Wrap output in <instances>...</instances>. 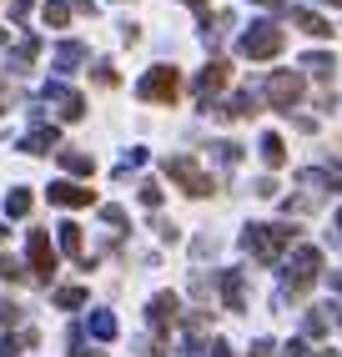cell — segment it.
I'll use <instances>...</instances> for the list:
<instances>
[{"label":"cell","instance_id":"obj_24","mask_svg":"<svg viewBox=\"0 0 342 357\" xmlns=\"http://www.w3.org/2000/svg\"><path fill=\"white\" fill-rule=\"evenodd\" d=\"M61 252H70V257H81V227H61Z\"/></svg>","mask_w":342,"mask_h":357},{"label":"cell","instance_id":"obj_12","mask_svg":"<svg viewBox=\"0 0 342 357\" xmlns=\"http://www.w3.org/2000/svg\"><path fill=\"white\" fill-rule=\"evenodd\" d=\"M20 146H26L31 156H45V151H56V146H61V136H56V126H36L26 141H20Z\"/></svg>","mask_w":342,"mask_h":357},{"label":"cell","instance_id":"obj_11","mask_svg":"<svg viewBox=\"0 0 342 357\" xmlns=\"http://www.w3.org/2000/svg\"><path fill=\"white\" fill-rule=\"evenodd\" d=\"M177 312H181L177 292H156V297H151V322H156V332H161L166 322H177Z\"/></svg>","mask_w":342,"mask_h":357},{"label":"cell","instance_id":"obj_32","mask_svg":"<svg viewBox=\"0 0 342 357\" xmlns=\"http://www.w3.org/2000/svg\"><path fill=\"white\" fill-rule=\"evenodd\" d=\"M332 287H337V292H342V272H332Z\"/></svg>","mask_w":342,"mask_h":357},{"label":"cell","instance_id":"obj_38","mask_svg":"<svg viewBox=\"0 0 342 357\" xmlns=\"http://www.w3.org/2000/svg\"><path fill=\"white\" fill-rule=\"evenodd\" d=\"M0 236H6V227H0Z\"/></svg>","mask_w":342,"mask_h":357},{"label":"cell","instance_id":"obj_19","mask_svg":"<svg viewBox=\"0 0 342 357\" xmlns=\"http://www.w3.org/2000/svg\"><path fill=\"white\" fill-rule=\"evenodd\" d=\"M262 161H267V166H282V161H287L282 136H262Z\"/></svg>","mask_w":342,"mask_h":357},{"label":"cell","instance_id":"obj_2","mask_svg":"<svg viewBox=\"0 0 342 357\" xmlns=\"http://www.w3.org/2000/svg\"><path fill=\"white\" fill-rule=\"evenodd\" d=\"M141 101H161V106H171L177 101V91H181V76H177V66H151L141 76Z\"/></svg>","mask_w":342,"mask_h":357},{"label":"cell","instance_id":"obj_14","mask_svg":"<svg viewBox=\"0 0 342 357\" xmlns=\"http://www.w3.org/2000/svg\"><path fill=\"white\" fill-rule=\"evenodd\" d=\"M222 297H227V307H247V292H241V272L237 267L222 272Z\"/></svg>","mask_w":342,"mask_h":357},{"label":"cell","instance_id":"obj_7","mask_svg":"<svg viewBox=\"0 0 342 357\" xmlns=\"http://www.w3.org/2000/svg\"><path fill=\"white\" fill-rule=\"evenodd\" d=\"M45 101H51V106L66 116V121H81V116H86V101H81L70 86H61V81H51V86H45Z\"/></svg>","mask_w":342,"mask_h":357},{"label":"cell","instance_id":"obj_3","mask_svg":"<svg viewBox=\"0 0 342 357\" xmlns=\"http://www.w3.org/2000/svg\"><path fill=\"white\" fill-rule=\"evenodd\" d=\"M282 26H272V20H262V26H252L247 36H241V56L247 61H272L277 51H282Z\"/></svg>","mask_w":342,"mask_h":357},{"label":"cell","instance_id":"obj_36","mask_svg":"<svg viewBox=\"0 0 342 357\" xmlns=\"http://www.w3.org/2000/svg\"><path fill=\"white\" fill-rule=\"evenodd\" d=\"M0 45H6V31H0Z\"/></svg>","mask_w":342,"mask_h":357},{"label":"cell","instance_id":"obj_17","mask_svg":"<svg viewBox=\"0 0 342 357\" xmlns=\"http://www.w3.org/2000/svg\"><path fill=\"white\" fill-rule=\"evenodd\" d=\"M216 116H257V96H252V91H237L232 106H222Z\"/></svg>","mask_w":342,"mask_h":357},{"label":"cell","instance_id":"obj_23","mask_svg":"<svg viewBox=\"0 0 342 357\" xmlns=\"http://www.w3.org/2000/svg\"><path fill=\"white\" fill-rule=\"evenodd\" d=\"M36 51H40V40H36V36H31V40H20V45H15V70H31Z\"/></svg>","mask_w":342,"mask_h":357},{"label":"cell","instance_id":"obj_37","mask_svg":"<svg viewBox=\"0 0 342 357\" xmlns=\"http://www.w3.org/2000/svg\"><path fill=\"white\" fill-rule=\"evenodd\" d=\"M337 227H342V211H337Z\"/></svg>","mask_w":342,"mask_h":357},{"label":"cell","instance_id":"obj_29","mask_svg":"<svg viewBox=\"0 0 342 357\" xmlns=\"http://www.w3.org/2000/svg\"><path fill=\"white\" fill-rule=\"evenodd\" d=\"M15 317H20V307H15V302H0V327L15 322Z\"/></svg>","mask_w":342,"mask_h":357},{"label":"cell","instance_id":"obj_10","mask_svg":"<svg viewBox=\"0 0 342 357\" xmlns=\"http://www.w3.org/2000/svg\"><path fill=\"white\" fill-rule=\"evenodd\" d=\"M51 202L56 206H91L96 192H91V186H76V181H56L51 186Z\"/></svg>","mask_w":342,"mask_h":357},{"label":"cell","instance_id":"obj_4","mask_svg":"<svg viewBox=\"0 0 342 357\" xmlns=\"http://www.w3.org/2000/svg\"><path fill=\"white\" fill-rule=\"evenodd\" d=\"M166 176H171V181H181V192H191V197H211V192H216L211 176H207L191 156H166Z\"/></svg>","mask_w":342,"mask_h":357},{"label":"cell","instance_id":"obj_27","mask_svg":"<svg viewBox=\"0 0 342 357\" xmlns=\"http://www.w3.org/2000/svg\"><path fill=\"white\" fill-rule=\"evenodd\" d=\"M56 302H61V307H81V302H86V292H81V287H61V292H56Z\"/></svg>","mask_w":342,"mask_h":357},{"label":"cell","instance_id":"obj_13","mask_svg":"<svg viewBox=\"0 0 342 357\" xmlns=\"http://www.w3.org/2000/svg\"><path fill=\"white\" fill-rule=\"evenodd\" d=\"M81 61H91V51H86L81 40H66L61 51H56V70H76Z\"/></svg>","mask_w":342,"mask_h":357},{"label":"cell","instance_id":"obj_5","mask_svg":"<svg viewBox=\"0 0 342 357\" xmlns=\"http://www.w3.org/2000/svg\"><path fill=\"white\" fill-rule=\"evenodd\" d=\"M317 272H322V252H317V247H297V257H292V267H287V292L302 297L317 282Z\"/></svg>","mask_w":342,"mask_h":357},{"label":"cell","instance_id":"obj_28","mask_svg":"<svg viewBox=\"0 0 342 357\" xmlns=\"http://www.w3.org/2000/svg\"><path fill=\"white\" fill-rule=\"evenodd\" d=\"M141 202L146 206H161V186L156 181H141Z\"/></svg>","mask_w":342,"mask_h":357},{"label":"cell","instance_id":"obj_8","mask_svg":"<svg viewBox=\"0 0 342 357\" xmlns=\"http://www.w3.org/2000/svg\"><path fill=\"white\" fill-rule=\"evenodd\" d=\"M31 272L40 282H51V272H56V247H51L45 231H31Z\"/></svg>","mask_w":342,"mask_h":357},{"label":"cell","instance_id":"obj_26","mask_svg":"<svg viewBox=\"0 0 342 357\" xmlns=\"http://www.w3.org/2000/svg\"><path fill=\"white\" fill-rule=\"evenodd\" d=\"M0 277H6V282H26V272H20L15 257H0Z\"/></svg>","mask_w":342,"mask_h":357},{"label":"cell","instance_id":"obj_33","mask_svg":"<svg viewBox=\"0 0 342 357\" xmlns=\"http://www.w3.org/2000/svg\"><path fill=\"white\" fill-rule=\"evenodd\" d=\"M257 6H277V0H257Z\"/></svg>","mask_w":342,"mask_h":357},{"label":"cell","instance_id":"obj_9","mask_svg":"<svg viewBox=\"0 0 342 357\" xmlns=\"http://www.w3.org/2000/svg\"><path fill=\"white\" fill-rule=\"evenodd\" d=\"M227 76H232V66H227V61H211V66L202 70V76H197V96H202V101H211L216 91L227 86Z\"/></svg>","mask_w":342,"mask_h":357},{"label":"cell","instance_id":"obj_39","mask_svg":"<svg viewBox=\"0 0 342 357\" xmlns=\"http://www.w3.org/2000/svg\"><path fill=\"white\" fill-rule=\"evenodd\" d=\"M332 6H342V0H332Z\"/></svg>","mask_w":342,"mask_h":357},{"label":"cell","instance_id":"obj_30","mask_svg":"<svg viewBox=\"0 0 342 357\" xmlns=\"http://www.w3.org/2000/svg\"><path fill=\"white\" fill-rule=\"evenodd\" d=\"M96 86H116V70L111 66H96Z\"/></svg>","mask_w":342,"mask_h":357},{"label":"cell","instance_id":"obj_20","mask_svg":"<svg viewBox=\"0 0 342 357\" xmlns=\"http://www.w3.org/2000/svg\"><path fill=\"white\" fill-rule=\"evenodd\" d=\"M91 332H96L101 342H111V337H116V317H111V312H91Z\"/></svg>","mask_w":342,"mask_h":357},{"label":"cell","instance_id":"obj_18","mask_svg":"<svg viewBox=\"0 0 342 357\" xmlns=\"http://www.w3.org/2000/svg\"><path fill=\"white\" fill-rule=\"evenodd\" d=\"M66 20H70V0H45V26L61 31Z\"/></svg>","mask_w":342,"mask_h":357},{"label":"cell","instance_id":"obj_34","mask_svg":"<svg viewBox=\"0 0 342 357\" xmlns=\"http://www.w3.org/2000/svg\"><path fill=\"white\" fill-rule=\"evenodd\" d=\"M317 357H337V352H317Z\"/></svg>","mask_w":342,"mask_h":357},{"label":"cell","instance_id":"obj_31","mask_svg":"<svg viewBox=\"0 0 342 357\" xmlns=\"http://www.w3.org/2000/svg\"><path fill=\"white\" fill-rule=\"evenodd\" d=\"M26 10H31V0H15V6H10V20H15V26L26 20Z\"/></svg>","mask_w":342,"mask_h":357},{"label":"cell","instance_id":"obj_1","mask_svg":"<svg viewBox=\"0 0 342 357\" xmlns=\"http://www.w3.org/2000/svg\"><path fill=\"white\" fill-rule=\"evenodd\" d=\"M292 242H297V227H282V222H257V227L241 231V247H247L262 267H272Z\"/></svg>","mask_w":342,"mask_h":357},{"label":"cell","instance_id":"obj_25","mask_svg":"<svg viewBox=\"0 0 342 357\" xmlns=\"http://www.w3.org/2000/svg\"><path fill=\"white\" fill-rule=\"evenodd\" d=\"M302 66L312 70V76H332V56H327V51H312V56H307Z\"/></svg>","mask_w":342,"mask_h":357},{"label":"cell","instance_id":"obj_16","mask_svg":"<svg viewBox=\"0 0 342 357\" xmlns=\"http://www.w3.org/2000/svg\"><path fill=\"white\" fill-rule=\"evenodd\" d=\"M61 166H66V172H76V176H91L96 172L91 151H61Z\"/></svg>","mask_w":342,"mask_h":357},{"label":"cell","instance_id":"obj_6","mask_svg":"<svg viewBox=\"0 0 342 357\" xmlns=\"http://www.w3.org/2000/svg\"><path fill=\"white\" fill-rule=\"evenodd\" d=\"M267 101L292 116L297 101H302V76H292V70H272V76H267Z\"/></svg>","mask_w":342,"mask_h":357},{"label":"cell","instance_id":"obj_15","mask_svg":"<svg viewBox=\"0 0 342 357\" xmlns=\"http://www.w3.org/2000/svg\"><path fill=\"white\" fill-rule=\"evenodd\" d=\"M292 26L307 31V36H332V26H327L322 15H312V10H292Z\"/></svg>","mask_w":342,"mask_h":357},{"label":"cell","instance_id":"obj_22","mask_svg":"<svg viewBox=\"0 0 342 357\" xmlns=\"http://www.w3.org/2000/svg\"><path fill=\"white\" fill-rule=\"evenodd\" d=\"M6 211H10V217H26V211H31V192H26V186H15V192L6 197Z\"/></svg>","mask_w":342,"mask_h":357},{"label":"cell","instance_id":"obj_21","mask_svg":"<svg viewBox=\"0 0 342 357\" xmlns=\"http://www.w3.org/2000/svg\"><path fill=\"white\" fill-rule=\"evenodd\" d=\"M26 347H36V332H26V337H0V357H20Z\"/></svg>","mask_w":342,"mask_h":357},{"label":"cell","instance_id":"obj_35","mask_svg":"<svg viewBox=\"0 0 342 357\" xmlns=\"http://www.w3.org/2000/svg\"><path fill=\"white\" fill-rule=\"evenodd\" d=\"M211 357H232V352H211Z\"/></svg>","mask_w":342,"mask_h":357}]
</instances>
